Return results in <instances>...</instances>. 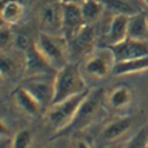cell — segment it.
<instances>
[{
    "instance_id": "cell-12",
    "label": "cell",
    "mask_w": 148,
    "mask_h": 148,
    "mask_svg": "<svg viewBox=\"0 0 148 148\" xmlns=\"http://www.w3.org/2000/svg\"><path fill=\"white\" fill-rule=\"evenodd\" d=\"M133 125V117L130 116H120L110 120L103 125L100 131V138L104 143H113L124 136Z\"/></svg>"
},
{
    "instance_id": "cell-8",
    "label": "cell",
    "mask_w": 148,
    "mask_h": 148,
    "mask_svg": "<svg viewBox=\"0 0 148 148\" xmlns=\"http://www.w3.org/2000/svg\"><path fill=\"white\" fill-rule=\"evenodd\" d=\"M24 72L28 78H55L58 71L49 65V62L41 55V52L33 44L24 54Z\"/></svg>"
},
{
    "instance_id": "cell-20",
    "label": "cell",
    "mask_w": 148,
    "mask_h": 148,
    "mask_svg": "<svg viewBox=\"0 0 148 148\" xmlns=\"http://www.w3.org/2000/svg\"><path fill=\"white\" fill-rule=\"evenodd\" d=\"M106 10L112 13L113 16L116 14H127V16H134L140 10L134 4H131L128 0H102Z\"/></svg>"
},
{
    "instance_id": "cell-19",
    "label": "cell",
    "mask_w": 148,
    "mask_h": 148,
    "mask_svg": "<svg viewBox=\"0 0 148 148\" xmlns=\"http://www.w3.org/2000/svg\"><path fill=\"white\" fill-rule=\"evenodd\" d=\"M82 16L86 24H96L102 18L103 13L106 12V7L102 0H85L80 4Z\"/></svg>"
},
{
    "instance_id": "cell-25",
    "label": "cell",
    "mask_w": 148,
    "mask_h": 148,
    "mask_svg": "<svg viewBox=\"0 0 148 148\" xmlns=\"http://www.w3.org/2000/svg\"><path fill=\"white\" fill-rule=\"evenodd\" d=\"M14 42V33L10 30V25L3 24L1 25V33H0V44H1V51L6 52L10 47H13Z\"/></svg>"
},
{
    "instance_id": "cell-22",
    "label": "cell",
    "mask_w": 148,
    "mask_h": 148,
    "mask_svg": "<svg viewBox=\"0 0 148 148\" xmlns=\"http://www.w3.org/2000/svg\"><path fill=\"white\" fill-rule=\"evenodd\" d=\"M33 131L30 130H20L17 131L12 138L10 143V148H31L33 145Z\"/></svg>"
},
{
    "instance_id": "cell-27",
    "label": "cell",
    "mask_w": 148,
    "mask_h": 148,
    "mask_svg": "<svg viewBox=\"0 0 148 148\" xmlns=\"http://www.w3.org/2000/svg\"><path fill=\"white\" fill-rule=\"evenodd\" d=\"M62 1H64V3H73V4H79L80 6L85 0H62Z\"/></svg>"
},
{
    "instance_id": "cell-10",
    "label": "cell",
    "mask_w": 148,
    "mask_h": 148,
    "mask_svg": "<svg viewBox=\"0 0 148 148\" xmlns=\"http://www.w3.org/2000/svg\"><path fill=\"white\" fill-rule=\"evenodd\" d=\"M21 86L25 88L42 106L49 107L54 100V78L44 76V78H30L21 83Z\"/></svg>"
},
{
    "instance_id": "cell-1",
    "label": "cell",
    "mask_w": 148,
    "mask_h": 148,
    "mask_svg": "<svg viewBox=\"0 0 148 148\" xmlns=\"http://www.w3.org/2000/svg\"><path fill=\"white\" fill-rule=\"evenodd\" d=\"M104 100H106V92L103 88L90 89L88 96L80 103L79 109L75 114V117L72 119V121L66 127H64L62 130L54 133L52 140L59 138V137L78 134L82 130H85L86 127H89L95 121V119L99 116L102 107L104 106Z\"/></svg>"
},
{
    "instance_id": "cell-2",
    "label": "cell",
    "mask_w": 148,
    "mask_h": 148,
    "mask_svg": "<svg viewBox=\"0 0 148 148\" xmlns=\"http://www.w3.org/2000/svg\"><path fill=\"white\" fill-rule=\"evenodd\" d=\"M54 100L52 104L58 102H64L73 96H78L83 92L89 90L86 78L80 71L79 64L69 62L66 66L59 69L54 78Z\"/></svg>"
},
{
    "instance_id": "cell-11",
    "label": "cell",
    "mask_w": 148,
    "mask_h": 148,
    "mask_svg": "<svg viewBox=\"0 0 148 148\" xmlns=\"http://www.w3.org/2000/svg\"><path fill=\"white\" fill-rule=\"evenodd\" d=\"M79 4L64 3V16H62V35L66 40H72L85 25Z\"/></svg>"
},
{
    "instance_id": "cell-9",
    "label": "cell",
    "mask_w": 148,
    "mask_h": 148,
    "mask_svg": "<svg viewBox=\"0 0 148 148\" xmlns=\"http://www.w3.org/2000/svg\"><path fill=\"white\" fill-rule=\"evenodd\" d=\"M110 49L113 52L116 62L148 57V41H140L127 37L124 41L110 45Z\"/></svg>"
},
{
    "instance_id": "cell-29",
    "label": "cell",
    "mask_w": 148,
    "mask_h": 148,
    "mask_svg": "<svg viewBox=\"0 0 148 148\" xmlns=\"http://www.w3.org/2000/svg\"><path fill=\"white\" fill-rule=\"evenodd\" d=\"M145 148H148V141H147V145H145Z\"/></svg>"
},
{
    "instance_id": "cell-24",
    "label": "cell",
    "mask_w": 148,
    "mask_h": 148,
    "mask_svg": "<svg viewBox=\"0 0 148 148\" xmlns=\"http://www.w3.org/2000/svg\"><path fill=\"white\" fill-rule=\"evenodd\" d=\"M34 44V41L30 40V37L20 31V33H14V42H13V47L17 49V51H21L23 54H25V51L30 48V47Z\"/></svg>"
},
{
    "instance_id": "cell-6",
    "label": "cell",
    "mask_w": 148,
    "mask_h": 148,
    "mask_svg": "<svg viewBox=\"0 0 148 148\" xmlns=\"http://www.w3.org/2000/svg\"><path fill=\"white\" fill-rule=\"evenodd\" d=\"M37 16L42 33L62 35V16H64L62 0H44L38 6Z\"/></svg>"
},
{
    "instance_id": "cell-5",
    "label": "cell",
    "mask_w": 148,
    "mask_h": 148,
    "mask_svg": "<svg viewBox=\"0 0 148 148\" xmlns=\"http://www.w3.org/2000/svg\"><path fill=\"white\" fill-rule=\"evenodd\" d=\"M116 59L110 47L95 49L79 64L80 71L86 79L99 80L113 73Z\"/></svg>"
},
{
    "instance_id": "cell-21",
    "label": "cell",
    "mask_w": 148,
    "mask_h": 148,
    "mask_svg": "<svg viewBox=\"0 0 148 148\" xmlns=\"http://www.w3.org/2000/svg\"><path fill=\"white\" fill-rule=\"evenodd\" d=\"M20 71L18 58L12 54H1V76L3 78H14Z\"/></svg>"
},
{
    "instance_id": "cell-28",
    "label": "cell",
    "mask_w": 148,
    "mask_h": 148,
    "mask_svg": "<svg viewBox=\"0 0 148 148\" xmlns=\"http://www.w3.org/2000/svg\"><path fill=\"white\" fill-rule=\"evenodd\" d=\"M143 1H144V3L147 4V7H148V0H143Z\"/></svg>"
},
{
    "instance_id": "cell-7",
    "label": "cell",
    "mask_w": 148,
    "mask_h": 148,
    "mask_svg": "<svg viewBox=\"0 0 148 148\" xmlns=\"http://www.w3.org/2000/svg\"><path fill=\"white\" fill-rule=\"evenodd\" d=\"M96 28L95 24H85L83 28L72 40L68 41L69 45V62L79 64L96 48Z\"/></svg>"
},
{
    "instance_id": "cell-16",
    "label": "cell",
    "mask_w": 148,
    "mask_h": 148,
    "mask_svg": "<svg viewBox=\"0 0 148 148\" xmlns=\"http://www.w3.org/2000/svg\"><path fill=\"white\" fill-rule=\"evenodd\" d=\"M128 38L148 41V17L144 13L130 16L128 20Z\"/></svg>"
},
{
    "instance_id": "cell-14",
    "label": "cell",
    "mask_w": 148,
    "mask_h": 148,
    "mask_svg": "<svg viewBox=\"0 0 148 148\" xmlns=\"http://www.w3.org/2000/svg\"><path fill=\"white\" fill-rule=\"evenodd\" d=\"M128 20L130 16L127 14H116L112 17L104 38L107 47L119 44L128 37Z\"/></svg>"
},
{
    "instance_id": "cell-23",
    "label": "cell",
    "mask_w": 148,
    "mask_h": 148,
    "mask_svg": "<svg viewBox=\"0 0 148 148\" xmlns=\"http://www.w3.org/2000/svg\"><path fill=\"white\" fill-rule=\"evenodd\" d=\"M148 141V125L138 130L134 136L131 137L123 148H145Z\"/></svg>"
},
{
    "instance_id": "cell-4",
    "label": "cell",
    "mask_w": 148,
    "mask_h": 148,
    "mask_svg": "<svg viewBox=\"0 0 148 148\" xmlns=\"http://www.w3.org/2000/svg\"><path fill=\"white\" fill-rule=\"evenodd\" d=\"M89 90L83 92V93H80L78 96H73L71 99H66L64 102H58L51 104L47 109L45 114H44L47 125L51 127L55 133L59 131V130H62L64 127H66L72 121V119L75 117L80 103L83 102V99L88 96Z\"/></svg>"
},
{
    "instance_id": "cell-18",
    "label": "cell",
    "mask_w": 148,
    "mask_h": 148,
    "mask_svg": "<svg viewBox=\"0 0 148 148\" xmlns=\"http://www.w3.org/2000/svg\"><path fill=\"white\" fill-rule=\"evenodd\" d=\"M148 71V57L136 58V59H127V61H120L116 62L113 68V75H131V73H138Z\"/></svg>"
},
{
    "instance_id": "cell-3",
    "label": "cell",
    "mask_w": 148,
    "mask_h": 148,
    "mask_svg": "<svg viewBox=\"0 0 148 148\" xmlns=\"http://www.w3.org/2000/svg\"><path fill=\"white\" fill-rule=\"evenodd\" d=\"M34 45L55 71H59L69 64V45L64 35L40 31L34 40Z\"/></svg>"
},
{
    "instance_id": "cell-13",
    "label": "cell",
    "mask_w": 148,
    "mask_h": 148,
    "mask_svg": "<svg viewBox=\"0 0 148 148\" xmlns=\"http://www.w3.org/2000/svg\"><path fill=\"white\" fill-rule=\"evenodd\" d=\"M133 90L127 85H117L109 93H106L104 104L113 112H121L133 103Z\"/></svg>"
},
{
    "instance_id": "cell-26",
    "label": "cell",
    "mask_w": 148,
    "mask_h": 148,
    "mask_svg": "<svg viewBox=\"0 0 148 148\" xmlns=\"http://www.w3.org/2000/svg\"><path fill=\"white\" fill-rule=\"evenodd\" d=\"M73 148H92V147L89 145V143H88V141H85V140L79 138V140H76V141H75Z\"/></svg>"
},
{
    "instance_id": "cell-17",
    "label": "cell",
    "mask_w": 148,
    "mask_h": 148,
    "mask_svg": "<svg viewBox=\"0 0 148 148\" xmlns=\"http://www.w3.org/2000/svg\"><path fill=\"white\" fill-rule=\"evenodd\" d=\"M24 16V7L23 4L17 0H7L1 6V23L7 25H16Z\"/></svg>"
},
{
    "instance_id": "cell-15",
    "label": "cell",
    "mask_w": 148,
    "mask_h": 148,
    "mask_svg": "<svg viewBox=\"0 0 148 148\" xmlns=\"http://www.w3.org/2000/svg\"><path fill=\"white\" fill-rule=\"evenodd\" d=\"M13 100L16 103V106L18 107V110H21L27 116H33L34 117V116H38L41 113L42 104L38 102L25 88H23L21 85L13 92Z\"/></svg>"
}]
</instances>
